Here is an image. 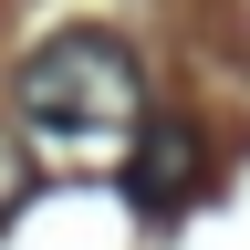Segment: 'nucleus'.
Instances as JSON below:
<instances>
[{
	"label": "nucleus",
	"instance_id": "1",
	"mask_svg": "<svg viewBox=\"0 0 250 250\" xmlns=\"http://www.w3.org/2000/svg\"><path fill=\"white\" fill-rule=\"evenodd\" d=\"M21 125L31 136H52V146H83V156H104L125 146L146 125V73H136V52L115 42V31H52L42 52L21 62Z\"/></svg>",
	"mask_w": 250,
	"mask_h": 250
},
{
	"label": "nucleus",
	"instance_id": "2",
	"mask_svg": "<svg viewBox=\"0 0 250 250\" xmlns=\"http://www.w3.org/2000/svg\"><path fill=\"white\" fill-rule=\"evenodd\" d=\"M198 188H208V146H198V125H188V115L136 125V156H125V198H136V219H177Z\"/></svg>",
	"mask_w": 250,
	"mask_h": 250
},
{
	"label": "nucleus",
	"instance_id": "3",
	"mask_svg": "<svg viewBox=\"0 0 250 250\" xmlns=\"http://www.w3.org/2000/svg\"><path fill=\"white\" fill-rule=\"evenodd\" d=\"M31 208V156H21V136H0V229Z\"/></svg>",
	"mask_w": 250,
	"mask_h": 250
}]
</instances>
